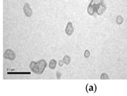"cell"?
Here are the masks:
<instances>
[{"instance_id":"30bf717a","label":"cell","mask_w":127,"mask_h":96,"mask_svg":"<svg viewBox=\"0 0 127 96\" xmlns=\"http://www.w3.org/2000/svg\"><path fill=\"white\" fill-rule=\"evenodd\" d=\"M90 56V51L88 49H86V51H85V53H84V56L87 58H88Z\"/></svg>"},{"instance_id":"5b68a950","label":"cell","mask_w":127,"mask_h":96,"mask_svg":"<svg viewBox=\"0 0 127 96\" xmlns=\"http://www.w3.org/2000/svg\"><path fill=\"white\" fill-rule=\"evenodd\" d=\"M74 27H73V24H72V22H69L67 24L66 28H65L66 34L68 35V36H71L74 33Z\"/></svg>"},{"instance_id":"6da1fadb","label":"cell","mask_w":127,"mask_h":96,"mask_svg":"<svg viewBox=\"0 0 127 96\" xmlns=\"http://www.w3.org/2000/svg\"><path fill=\"white\" fill-rule=\"evenodd\" d=\"M47 66V61L45 59H41L38 61H31L29 65V68L35 75H41Z\"/></svg>"},{"instance_id":"277c9868","label":"cell","mask_w":127,"mask_h":96,"mask_svg":"<svg viewBox=\"0 0 127 96\" xmlns=\"http://www.w3.org/2000/svg\"><path fill=\"white\" fill-rule=\"evenodd\" d=\"M23 11H24V15L28 17H31L32 14H33V10L30 7V4L29 3H24V6H23Z\"/></svg>"},{"instance_id":"8fae6325","label":"cell","mask_w":127,"mask_h":96,"mask_svg":"<svg viewBox=\"0 0 127 96\" xmlns=\"http://www.w3.org/2000/svg\"><path fill=\"white\" fill-rule=\"evenodd\" d=\"M56 77H57V79H61V74L59 72H57L56 73Z\"/></svg>"},{"instance_id":"ba28073f","label":"cell","mask_w":127,"mask_h":96,"mask_svg":"<svg viewBox=\"0 0 127 96\" xmlns=\"http://www.w3.org/2000/svg\"><path fill=\"white\" fill-rule=\"evenodd\" d=\"M123 22H124V18L122 16V15H118L117 17V19H116V22H117V24H119V25H120L123 23Z\"/></svg>"},{"instance_id":"7a4b0ae2","label":"cell","mask_w":127,"mask_h":96,"mask_svg":"<svg viewBox=\"0 0 127 96\" xmlns=\"http://www.w3.org/2000/svg\"><path fill=\"white\" fill-rule=\"evenodd\" d=\"M103 2H104L103 0H92L87 9L88 13L90 15H93L95 13H96L100 5Z\"/></svg>"},{"instance_id":"52a82bcc","label":"cell","mask_w":127,"mask_h":96,"mask_svg":"<svg viewBox=\"0 0 127 96\" xmlns=\"http://www.w3.org/2000/svg\"><path fill=\"white\" fill-rule=\"evenodd\" d=\"M63 61L64 62L65 65H69L70 63V61H71V58L68 55H65L64 56V57L63 58Z\"/></svg>"},{"instance_id":"7c38bea8","label":"cell","mask_w":127,"mask_h":96,"mask_svg":"<svg viewBox=\"0 0 127 96\" xmlns=\"http://www.w3.org/2000/svg\"><path fill=\"white\" fill-rule=\"evenodd\" d=\"M63 63H64V62H63V61H59V65L60 66V67H62L63 65Z\"/></svg>"},{"instance_id":"9c48e42d","label":"cell","mask_w":127,"mask_h":96,"mask_svg":"<svg viewBox=\"0 0 127 96\" xmlns=\"http://www.w3.org/2000/svg\"><path fill=\"white\" fill-rule=\"evenodd\" d=\"M101 79H109V77L107 75L106 73H102L100 77Z\"/></svg>"},{"instance_id":"3957f363","label":"cell","mask_w":127,"mask_h":96,"mask_svg":"<svg viewBox=\"0 0 127 96\" xmlns=\"http://www.w3.org/2000/svg\"><path fill=\"white\" fill-rule=\"evenodd\" d=\"M3 57L5 58H6V59L10 60V61H14L15 59V58H16V55H15V53L12 49H8L4 52Z\"/></svg>"},{"instance_id":"8992f818","label":"cell","mask_w":127,"mask_h":96,"mask_svg":"<svg viewBox=\"0 0 127 96\" xmlns=\"http://www.w3.org/2000/svg\"><path fill=\"white\" fill-rule=\"evenodd\" d=\"M56 64H57V62L56 61L55 59H52L49 62V68L52 69V70H54L56 66Z\"/></svg>"}]
</instances>
